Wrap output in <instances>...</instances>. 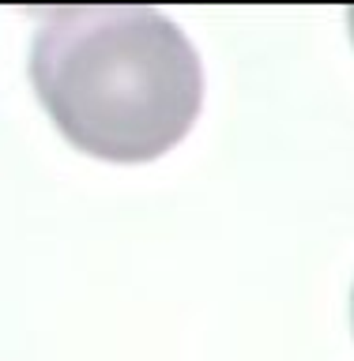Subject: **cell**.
Returning <instances> with one entry per match:
<instances>
[{"mask_svg":"<svg viewBox=\"0 0 354 361\" xmlns=\"http://www.w3.org/2000/svg\"><path fill=\"white\" fill-rule=\"evenodd\" d=\"M30 79L57 132L102 162H155L203 106L200 53L158 8H49Z\"/></svg>","mask_w":354,"mask_h":361,"instance_id":"6da1fadb","label":"cell"},{"mask_svg":"<svg viewBox=\"0 0 354 361\" xmlns=\"http://www.w3.org/2000/svg\"><path fill=\"white\" fill-rule=\"evenodd\" d=\"M347 19H350V38H354V8H350V16H347Z\"/></svg>","mask_w":354,"mask_h":361,"instance_id":"7a4b0ae2","label":"cell"},{"mask_svg":"<svg viewBox=\"0 0 354 361\" xmlns=\"http://www.w3.org/2000/svg\"><path fill=\"white\" fill-rule=\"evenodd\" d=\"M350 320H354V290H350Z\"/></svg>","mask_w":354,"mask_h":361,"instance_id":"3957f363","label":"cell"}]
</instances>
